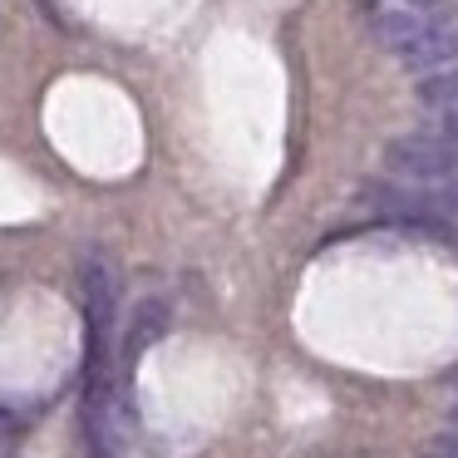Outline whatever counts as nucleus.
I'll list each match as a JSON object with an SVG mask.
<instances>
[{
    "label": "nucleus",
    "mask_w": 458,
    "mask_h": 458,
    "mask_svg": "<svg viewBox=\"0 0 458 458\" xmlns=\"http://www.w3.org/2000/svg\"><path fill=\"white\" fill-rule=\"evenodd\" d=\"M419 458H458V428H444V434H434L424 444V454Z\"/></svg>",
    "instance_id": "6"
},
{
    "label": "nucleus",
    "mask_w": 458,
    "mask_h": 458,
    "mask_svg": "<svg viewBox=\"0 0 458 458\" xmlns=\"http://www.w3.org/2000/svg\"><path fill=\"white\" fill-rule=\"evenodd\" d=\"M84 286V316H89V394L109 389V335H114V310H119V271L109 257L89 251L80 267Z\"/></svg>",
    "instance_id": "1"
},
{
    "label": "nucleus",
    "mask_w": 458,
    "mask_h": 458,
    "mask_svg": "<svg viewBox=\"0 0 458 458\" xmlns=\"http://www.w3.org/2000/svg\"><path fill=\"white\" fill-rule=\"evenodd\" d=\"M385 168L404 182H424V188H448L458 182V139L438 129L424 133H399V139L385 143Z\"/></svg>",
    "instance_id": "2"
},
{
    "label": "nucleus",
    "mask_w": 458,
    "mask_h": 458,
    "mask_svg": "<svg viewBox=\"0 0 458 458\" xmlns=\"http://www.w3.org/2000/svg\"><path fill=\"white\" fill-rule=\"evenodd\" d=\"M168 326H173L168 301H158V296L139 301V306H133V316H129V330H123V360L133 365L143 350H153L163 335H168Z\"/></svg>",
    "instance_id": "4"
},
{
    "label": "nucleus",
    "mask_w": 458,
    "mask_h": 458,
    "mask_svg": "<svg viewBox=\"0 0 458 458\" xmlns=\"http://www.w3.org/2000/svg\"><path fill=\"white\" fill-rule=\"evenodd\" d=\"M414 99L434 114L438 123L458 119V64L454 70H434V74H419L414 84Z\"/></svg>",
    "instance_id": "5"
},
{
    "label": "nucleus",
    "mask_w": 458,
    "mask_h": 458,
    "mask_svg": "<svg viewBox=\"0 0 458 458\" xmlns=\"http://www.w3.org/2000/svg\"><path fill=\"white\" fill-rule=\"evenodd\" d=\"M438 133H448V139H458V119H448V123H434Z\"/></svg>",
    "instance_id": "8"
},
{
    "label": "nucleus",
    "mask_w": 458,
    "mask_h": 458,
    "mask_svg": "<svg viewBox=\"0 0 458 458\" xmlns=\"http://www.w3.org/2000/svg\"><path fill=\"white\" fill-rule=\"evenodd\" d=\"M399 64H404V70H419V74H434V70L458 64V15H448V21L434 25L419 45H409V50L399 55Z\"/></svg>",
    "instance_id": "3"
},
{
    "label": "nucleus",
    "mask_w": 458,
    "mask_h": 458,
    "mask_svg": "<svg viewBox=\"0 0 458 458\" xmlns=\"http://www.w3.org/2000/svg\"><path fill=\"white\" fill-rule=\"evenodd\" d=\"M448 419H454V428H458V379H454V404H448Z\"/></svg>",
    "instance_id": "9"
},
{
    "label": "nucleus",
    "mask_w": 458,
    "mask_h": 458,
    "mask_svg": "<svg viewBox=\"0 0 458 458\" xmlns=\"http://www.w3.org/2000/svg\"><path fill=\"white\" fill-rule=\"evenodd\" d=\"M438 202H444V208H454V212H458V182H448V188H438Z\"/></svg>",
    "instance_id": "7"
}]
</instances>
